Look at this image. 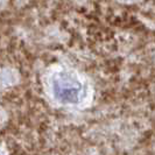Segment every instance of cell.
Wrapping results in <instances>:
<instances>
[{
  "label": "cell",
  "instance_id": "6da1fadb",
  "mask_svg": "<svg viewBox=\"0 0 155 155\" xmlns=\"http://www.w3.org/2000/svg\"><path fill=\"white\" fill-rule=\"evenodd\" d=\"M51 93L61 104L77 105L85 97L86 85L76 72L60 70L51 79Z\"/></svg>",
  "mask_w": 155,
  "mask_h": 155
}]
</instances>
